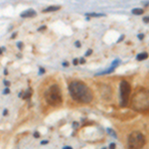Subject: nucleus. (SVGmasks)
I'll list each match as a JSON object with an SVG mask.
<instances>
[{
	"mask_svg": "<svg viewBox=\"0 0 149 149\" xmlns=\"http://www.w3.org/2000/svg\"><path fill=\"white\" fill-rule=\"evenodd\" d=\"M44 72H45V70L42 69V68H40V74H44Z\"/></svg>",
	"mask_w": 149,
	"mask_h": 149,
	"instance_id": "21",
	"label": "nucleus"
},
{
	"mask_svg": "<svg viewBox=\"0 0 149 149\" xmlns=\"http://www.w3.org/2000/svg\"><path fill=\"white\" fill-rule=\"evenodd\" d=\"M86 16H94V17H102V16H105L104 14L102 13H88Z\"/></svg>",
	"mask_w": 149,
	"mask_h": 149,
	"instance_id": "11",
	"label": "nucleus"
},
{
	"mask_svg": "<svg viewBox=\"0 0 149 149\" xmlns=\"http://www.w3.org/2000/svg\"><path fill=\"white\" fill-rule=\"evenodd\" d=\"M143 37H144L143 35H138V38H139V39H143Z\"/></svg>",
	"mask_w": 149,
	"mask_h": 149,
	"instance_id": "26",
	"label": "nucleus"
},
{
	"mask_svg": "<svg viewBox=\"0 0 149 149\" xmlns=\"http://www.w3.org/2000/svg\"><path fill=\"white\" fill-rule=\"evenodd\" d=\"M102 149H106V148H102Z\"/></svg>",
	"mask_w": 149,
	"mask_h": 149,
	"instance_id": "32",
	"label": "nucleus"
},
{
	"mask_svg": "<svg viewBox=\"0 0 149 149\" xmlns=\"http://www.w3.org/2000/svg\"><path fill=\"white\" fill-rule=\"evenodd\" d=\"M59 9H60V6H50V7L44 9L43 12L44 13H46V12H53V11H57V10Z\"/></svg>",
	"mask_w": 149,
	"mask_h": 149,
	"instance_id": "8",
	"label": "nucleus"
},
{
	"mask_svg": "<svg viewBox=\"0 0 149 149\" xmlns=\"http://www.w3.org/2000/svg\"><path fill=\"white\" fill-rule=\"evenodd\" d=\"M63 66H64V67H67L68 64H67V63H64V64H63Z\"/></svg>",
	"mask_w": 149,
	"mask_h": 149,
	"instance_id": "31",
	"label": "nucleus"
},
{
	"mask_svg": "<svg viewBox=\"0 0 149 149\" xmlns=\"http://www.w3.org/2000/svg\"><path fill=\"white\" fill-rule=\"evenodd\" d=\"M7 112H8V111L5 109V110H4V112H3V114H4V115H6V114H7Z\"/></svg>",
	"mask_w": 149,
	"mask_h": 149,
	"instance_id": "29",
	"label": "nucleus"
},
{
	"mask_svg": "<svg viewBox=\"0 0 149 149\" xmlns=\"http://www.w3.org/2000/svg\"><path fill=\"white\" fill-rule=\"evenodd\" d=\"M147 57H148V54L146 53V52H143V53L141 54H138L136 59H137V61H143V60L147 59Z\"/></svg>",
	"mask_w": 149,
	"mask_h": 149,
	"instance_id": "7",
	"label": "nucleus"
},
{
	"mask_svg": "<svg viewBox=\"0 0 149 149\" xmlns=\"http://www.w3.org/2000/svg\"><path fill=\"white\" fill-rule=\"evenodd\" d=\"M8 92H9V90H8V88H6V90H4V94H8Z\"/></svg>",
	"mask_w": 149,
	"mask_h": 149,
	"instance_id": "25",
	"label": "nucleus"
},
{
	"mask_svg": "<svg viewBox=\"0 0 149 149\" xmlns=\"http://www.w3.org/2000/svg\"><path fill=\"white\" fill-rule=\"evenodd\" d=\"M4 84H5L6 86H9V82H6V80H5V82H4Z\"/></svg>",
	"mask_w": 149,
	"mask_h": 149,
	"instance_id": "30",
	"label": "nucleus"
},
{
	"mask_svg": "<svg viewBox=\"0 0 149 149\" xmlns=\"http://www.w3.org/2000/svg\"><path fill=\"white\" fill-rule=\"evenodd\" d=\"M3 50H4V48H0V55L2 54V51H3Z\"/></svg>",
	"mask_w": 149,
	"mask_h": 149,
	"instance_id": "28",
	"label": "nucleus"
},
{
	"mask_svg": "<svg viewBox=\"0 0 149 149\" xmlns=\"http://www.w3.org/2000/svg\"><path fill=\"white\" fill-rule=\"evenodd\" d=\"M63 149H73V148L70 147V146H65V147H64Z\"/></svg>",
	"mask_w": 149,
	"mask_h": 149,
	"instance_id": "24",
	"label": "nucleus"
},
{
	"mask_svg": "<svg viewBox=\"0 0 149 149\" xmlns=\"http://www.w3.org/2000/svg\"><path fill=\"white\" fill-rule=\"evenodd\" d=\"M45 100L50 105H60L63 102L61 88L58 84H52L45 92Z\"/></svg>",
	"mask_w": 149,
	"mask_h": 149,
	"instance_id": "3",
	"label": "nucleus"
},
{
	"mask_svg": "<svg viewBox=\"0 0 149 149\" xmlns=\"http://www.w3.org/2000/svg\"><path fill=\"white\" fill-rule=\"evenodd\" d=\"M132 107L138 111H146L149 109V90L139 88L132 98Z\"/></svg>",
	"mask_w": 149,
	"mask_h": 149,
	"instance_id": "2",
	"label": "nucleus"
},
{
	"mask_svg": "<svg viewBox=\"0 0 149 149\" xmlns=\"http://www.w3.org/2000/svg\"><path fill=\"white\" fill-rule=\"evenodd\" d=\"M123 38H124V36H123V35H122V36H121V37H120V38H119V39H118V41H117V42H118V43H119V42H121V41H122V40H123Z\"/></svg>",
	"mask_w": 149,
	"mask_h": 149,
	"instance_id": "18",
	"label": "nucleus"
},
{
	"mask_svg": "<svg viewBox=\"0 0 149 149\" xmlns=\"http://www.w3.org/2000/svg\"><path fill=\"white\" fill-rule=\"evenodd\" d=\"M31 94H32V90H31V88H28V90H26L25 94H23V96H22V98H23V100H27V98H29L30 96H31Z\"/></svg>",
	"mask_w": 149,
	"mask_h": 149,
	"instance_id": "9",
	"label": "nucleus"
},
{
	"mask_svg": "<svg viewBox=\"0 0 149 149\" xmlns=\"http://www.w3.org/2000/svg\"><path fill=\"white\" fill-rule=\"evenodd\" d=\"M143 22H144V23H149V16L143 17Z\"/></svg>",
	"mask_w": 149,
	"mask_h": 149,
	"instance_id": "12",
	"label": "nucleus"
},
{
	"mask_svg": "<svg viewBox=\"0 0 149 149\" xmlns=\"http://www.w3.org/2000/svg\"><path fill=\"white\" fill-rule=\"evenodd\" d=\"M80 64H84V58L80 60Z\"/></svg>",
	"mask_w": 149,
	"mask_h": 149,
	"instance_id": "22",
	"label": "nucleus"
},
{
	"mask_svg": "<svg viewBox=\"0 0 149 149\" xmlns=\"http://www.w3.org/2000/svg\"><path fill=\"white\" fill-rule=\"evenodd\" d=\"M34 137H36V138L40 137V134L38 133V132H35V133H34Z\"/></svg>",
	"mask_w": 149,
	"mask_h": 149,
	"instance_id": "16",
	"label": "nucleus"
},
{
	"mask_svg": "<svg viewBox=\"0 0 149 149\" xmlns=\"http://www.w3.org/2000/svg\"><path fill=\"white\" fill-rule=\"evenodd\" d=\"M132 13L135 14V15H141L143 13V10L140 9V8H134V9H132Z\"/></svg>",
	"mask_w": 149,
	"mask_h": 149,
	"instance_id": "10",
	"label": "nucleus"
},
{
	"mask_svg": "<svg viewBox=\"0 0 149 149\" xmlns=\"http://www.w3.org/2000/svg\"><path fill=\"white\" fill-rule=\"evenodd\" d=\"M92 53V50H88V51L86 53V57H88V56H90Z\"/></svg>",
	"mask_w": 149,
	"mask_h": 149,
	"instance_id": "15",
	"label": "nucleus"
},
{
	"mask_svg": "<svg viewBox=\"0 0 149 149\" xmlns=\"http://www.w3.org/2000/svg\"><path fill=\"white\" fill-rule=\"evenodd\" d=\"M47 143H48V141H42V142H41L42 145H45V144H47Z\"/></svg>",
	"mask_w": 149,
	"mask_h": 149,
	"instance_id": "23",
	"label": "nucleus"
},
{
	"mask_svg": "<svg viewBox=\"0 0 149 149\" xmlns=\"http://www.w3.org/2000/svg\"><path fill=\"white\" fill-rule=\"evenodd\" d=\"M120 90V104L121 106H125L128 102L130 96V92H131V86L126 80H121L119 86Z\"/></svg>",
	"mask_w": 149,
	"mask_h": 149,
	"instance_id": "5",
	"label": "nucleus"
},
{
	"mask_svg": "<svg viewBox=\"0 0 149 149\" xmlns=\"http://www.w3.org/2000/svg\"><path fill=\"white\" fill-rule=\"evenodd\" d=\"M76 126H78V124L76 122H74V127H76Z\"/></svg>",
	"mask_w": 149,
	"mask_h": 149,
	"instance_id": "27",
	"label": "nucleus"
},
{
	"mask_svg": "<svg viewBox=\"0 0 149 149\" xmlns=\"http://www.w3.org/2000/svg\"><path fill=\"white\" fill-rule=\"evenodd\" d=\"M109 149H115V143L109 144Z\"/></svg>",
	"mask_w": 149,
	"mask_h": 149,
	"instance_id": "14",
	"label": "nucleus"
},
{
	"mask_svg": "<svg viewBox=\"0 0 149 149\" xmlns=\"http://www.w3.org/2000/svg\"><path fill=\"white\" fill-rule=\"evenodd\" d=\"M74 45H76V47H80V42H76V43H74Z\"/></svg>",
	"mask_w": 149,
	"mask_h": 149,
	"instance_id": "19",
	"label": "nucleus"
},
{
	"mask_svg": "<svg viewBox=\"0 0 149 149\" xmlns=\"http://www.w3.org/2000/svg\"><path fill=\"white\" fill-rule=\"evenodd\" d=\"M80 63V62H78V59H74V61H73V64L74 66H78V64Z\"/></svg>",
	"mask_w": 149,
	"mask_h": 149,
	"instance_id": "13",
	"label": "nucleus"
},
{
	"mask_svg": "<svg viewBox=\"0 0 149 149\" xmlns=\"http://www.w3.org/2000/svg\"><path fill=\"white\" fill-rule=\"evenodd\" d=\"M36 11L33 9H29V10H26V11L22 12L21 14H20V16L23 18H29V17H35L36 16Z\"/></svg>",
	"mask_w": 149,
	"mask_h": 149,
	"instance_id": "6",
	"label": "nucleus"
},
{
	"mask_svg": "<svg viewBox=\"0 0 149 149\" xmlns=\"http://www.w3.org/2000/svg\"><path fill=\"white\" fill-rule=\"evenodd\" d=\"M44 29H46V26H42V27H40L38 30H39V31H41V30H44Z\"/></svg>",
	"mask_w": 149,
	"mask_h": 149,
	"instance_id": "20",
	"label": "nucleus"
},
{
	"mask_svg": "<svg viewBox=\"0 0 149 149\" xmlns=\"http://www.w3.org/2000/svg\"><path fill=\"white\" fill-rule=\"evenodd\" d=\"M17 46H18V48H19V49H22V47H23V45H22V43H18V44H17Z\"/></svg>",
	"mask_w": 149,
	"mask_h": 149,
	"instance_id": "17",
	"label": "nucleus"
},
{
	"mask_svg": "<svg viewBox=\"0 0 149 149\" xmlns=\"http://www.w3.org/2000/svg\"><path fill=\"white\" fill-rule=\"evenodd\" d=\"M145 144L144 135L139 131H133L129 134L127 139L128 149H142Z\"/></svg>",
	"mask_w": 149,
	"mask_h": 149,
	"instance_id": "4",
	"label": "nucleus"
},
{
	"mask_svg": "<svg viewBox=\"0 0 149 149\" xmlns=\"http://www.w3.org/2000/svg\"><path fill=\"white\" fill-rule=\"evenodd\" d=\"M69 92L74 100L82 104H90L94 98L90 88L80 80H73L70 82Z\"/></svg>",
	"mask_w": 149,
	"mask_h": 149,
	"instance_id": "1",
	"label": "nucleus"
}]
</instances>
